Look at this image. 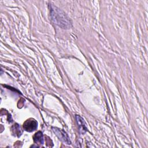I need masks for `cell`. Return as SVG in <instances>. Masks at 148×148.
I'll list each match as a JSON object with an SVG mask.
<instances>
[{"instance_id": "1", "label": "cell", "mask_w": 148, "mask_h": 148, "mask_svg": "<svg viewBox=\"0 0 148 148\" xmlns=\"http://www.w3.org/2000/svg\"><path fill=\"white\" fill-rule=\"evenodd\" d=\"M50 15L53 22L60 27L69 29L72 27V21L65 13L52 5H50Z\"/></svg>"}, {"instance_id": "4", "label": "cell", "mask_w": 148, "mask_h": 148, "mask_svg": "<svg viewBox=\"0 0 148 148\" xmlns=\"http://www.w3.org/2000/svg\"><path fill=\"white\" fill-rule=\"evenodd\" d=\"M33 139H34V142L35 143H38V144H40L42 145L44 143V138H43V135L42 132L40 131H38L37 132H36L34 135L33 136Z\"/></svg>"}, {"instance_id": "3", "label": "cell", "mask_w": 148, "mask_h": 148, "mask_svg": "<svg viewBox=\"0 0 148 148\" xmlns=\"http://www.w3.org/2000/svg\"><path fill=\"white\" fill-rule=\"evenodd\" d=\"M54 132L56 135L58 137V138L64 142V143L69 145L71 144V141L69 140V138L68 137L67 134L61 129H59L57 128H53Z\"/></svg>"}, {"instance_id": "5", "label": "cell", "mask_w": 148, "mask_h": 148, "mask_svg": "<svg viewBox=\"0 0 148 148\" xmlns=\"http://www.w3.org/2000/svg\"><path fill=\"white\" fill-rule=\"evenodd\" d=\"M76 120H77V122L78 123V125L80 128V130H82L83 131V132L84 133L86 131H87V128H86V124L84 123V120L79 116L78 115H76Z\"/></svg>"}, {"instance_id": "2", "label": "cell", "mask_w": 148, "mask_h": 148, "mask_svg": "<svg viewBox=\"0 0 148 148\" xmlns=\"http://www.w3.org/2000/svg\"><path fill=\"white\" fill-rule=\"evenodd\" d=\"M38 127V123L37 121L32 119L30 118L27 119L23 124V127L24 130L28 132H32L35 130Z\"/></svg>"}, {"instance_id": "6", "label": "cell", "mask_w": 148, "mask_h": 148, "mask_svg": "<svg viewBox=\"0 0 148 148\" xmlns=\"http://www.w3.org/2000/svg\"><path fill=\"white\" fill-rule=\"evenodd\" d=\"M12 131L13 132V134L17 136H20L22 134V130L21 129L19 124H15L14 125L12 126Z\"/></svg>"}]
</instances>
